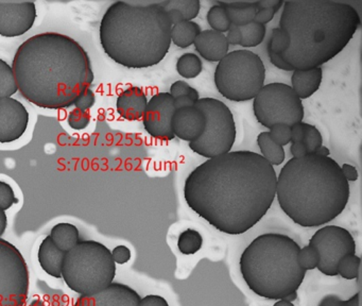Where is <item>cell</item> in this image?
<instances>
[{
  "instance_id": "obj_1",
  "label": "cell",
  "mask_w": 362,
  "mask_h": 306,
  "mask_svg": "<svg viewBox=\"0 0 362 306\" xmlns=\"http://www.w3.org/2000/svg\"><path fill=\"white\" fill-rule=\"evenodd\" d=\"M278 174L259 153L229 151L195 168L185 180L190 210L216 230L241 235L266 216L276 197Z\"/></svg>"
},
{
  "instance_id": "obj_2",
  "label": "cell",
  "mask_w": 362,
  "mask_h": 306,
  "mask_svg": "<svg viewBox=\"0 0 362 306\" xmlns=\"http://www.w3.org/2000/svg\"><path fill=\"white\" fill-rule=\"evenodd\" d=\"M12 70L22 97L47 110L74 105L95 78L86 50L74 38L56 32L36 34L22 43Z\"/></svg>"
},
{
  "instance_id": "obj_3",
  "label": "cell",
  "mask_w": 362,
  "mask_h": 306,
  "mask_svg": "<svg viewBox=\"0 0 362 306\" xmlns=\"http://www.w3.org/2000/svg\"><path fill=\"white\" fill-rule=\"evenodd\" d=\"M361 26L353 6L338 1L284 3L280 28L290 36L282 59L294 70L321 68L343 52Z\"/></svg>"
},
{
  "instance_id": "obj_4",
  "label": "cell",
  "mask_w": 362,
  "mask_h": 306,
  "mask_svg": "<svg viewBox=\"0 0 362 306\" xmlns=\"http://www.w3.org/2000/svg\"><path fill=\"white\" fill-rule=\"evenodd\" d=\"M351 188L331 157L307 155L289 160L278 174L276 196L282 212L303 228L333 222L349 204Z\"/></svg>"
},
{
  "instance_id": "obj_5",
  "label": "cell",
  "mask_w": 362,
  "mask_h": 306,
  "mask_svg": "<svg viewBox=\"0 0 362 306\" xmlns=\"http://www.w3.org/2000/svg\"><path fill=\"white\" fill-rule=\"evenodd\" d=\"M172 25L160 3L116 1L100 20L101 47L123 68H148L164 60L172 46Z\"/></svg>"
},
{
  "instance_id": "obj_6",
  "label": "cell",
  "mask_w": 362,
  "mask_h": 306,
  "mask_svg": "<svg viewBox=\"0 0 362 306\" xmlns=\"http://www.w3.org/2000/svg\"><path fill=\"white\" fill-rule=\"evenodd\" d=\"M300 245L287 235L266 233L256 237L240 257V273L256 295L282 300L298 291L306 271L299 265Z\"/></svg>"
},
{
  "instance_id": "obj_7",
  "label": "cell",
  "mask_w": 362,
  "mask_h": 306,
  "mask_svg": "<svg viewBox=\"0 0 362 306\" xmlns=\"http://www.w3.org/2000/svg\"><path fill=\"white\" fill-rule=\"evenodd\" d=\"M116 264L107 246L95 240H82L65 252L62 279L67 287L80 296L100 293L115 279Z\"/></svg>"
},
{
  "instance_id": "obj_8",
  "label": "cell",
  "mask_w": 362,
  "mask_h": 306,
  "mask_svg": "<svg viewBox=\"0 0 362 306\" xmlns=\"http://www.w3.org/2000/svg\"><path fill=\"white\" fill-rule=\"evenodd\" d=\"M266 80L262 59L250 50L229 52L217 65L215 84L221 96L235 102L255 98Z\"/></svg>"
},
{
  "instance_id": "obj_9",
  "label": "cell",
  "mask_w": 362,
  "mask_h": 306,
  "mask_svg": "<svg viewBox=\"0 0 362 306\" xmlns=\"http://www.w3.org/2000/svg\"><path fill=\"white\" fill-rule=\"evenodd\" d=\"M206 118L204 132L197 141L189 143L195 153L213 159L231 151L236 141V123L229 107L216 98H200L196 103Z\"/></svg>"
},
{
  "instance_id": "obj_10",
  "label": "cell",
  "mask_w": 362,
  "mask_h": 306,
  "mask_svg": "<svg viewBox=\"0 0 362 306\" xmlns=\"http://www.w3.org/2000/svg\"><path fill=\"white\" fill-rule=\"evenodd\" d=\"M253 100L256 119L269 129L278 123L292 127L304 119L303 101L296 96L292 86L285 83L264 85Z\"/></svg>"
},
{
  "instance_id": "obj_11",
  "label": "cell",
  "mask_w": 362,
  "mask_h": 306,
  "mask_svg": "<svg viewBox=\"0 0 362 306\" xmlns=\"http://www.w3.org/2000/svg\"><path fill=\"white\" fill-rule=\"evenodd\" d=\"M29 284L25 257L17 247L0 238V306H25Z\"/></svg>"
},
{
  "instance_id": "obj_12",
  "label": "cell",
  "mask_w": 362,
  "mask_h": 306,
  "mask_svg": "<svg viewBox=\"0 0 362 306\" xmlns=\"http://www.w3.org/2000/svg\"><path fill=\"white\" fill-rule=\"evenodd\" d=\"M309 246L318 251L317 268L329 277L338 275V264L341 259L356 254L355 239L349 231L342 227H323L312 235Z\"/></svg>"
},
{
  "instance_id": "obj_13",
  "label": "cell",
  "mask_w": 362,
  "mask_h": 306,
  "mask_svg": "<svg viewBox=\"0 0 362 306\" xmlns=\"http://www.w3.org/2000/svg\"><path fill=\"white\" fill-rule=\"evenodd\" d=\"M174 97L169 93H158L148 100L142 117L144 128L148 135L160 141H172V119L174 116Z\"/></svg>"
},
{
  "instance_id": "obj_14",
  "label": "cell",
  "mask_w": 362,
  "mask_h": 306,
  "mask_svg": "<svg viewBox=\"0 0 362 306\" xmlns=\"http://www.w3.org/2000/svg\"><path fill=\"white\" fill-rule=\"evenodd\" d=\"M36 7L32 1H0V36L17 38L27 33L36 23Z\"/></svg>"
},
{
  "instance_id": "obj_15",
  "label": "cell",
  "mask_w": 362,
  "mask_h": 306,
  "mask_svg": "<svg viewBox=\"0 0 362 306\" xmlns=\"http://www.w3.org/2000/svg\"><path fill=\"white\" fill-rule=\"evenodd\" d=\"M29 112L14 98H0V144L17 141L27 131Z\"/></svg>"
},
{
  "instance_id": "obj_16",
  "label": "cell",
  "mask_w": 362,
  "mask_h": 306,
  "mask_svg": "<svg viewBox=\"0 0 362 306\" xmlns=\"http://www.w3.org/2000/svg\"><path fill=\"white\" fill-rule=\"evenodd\" d=\"M140 296L126 284L113 283L105 291L91 296H80L73 306H138Z\"/></svg>"
},
{
  "instance_id": "obj_17",
  "label": "cell",
  "mask_w": 362,
  "mask_h": 306,
  "mask_svg": "<svg viewBox=\"0 0 362 306\" xmlns=\"http://www.w3.org/2000/svg\"><path fill=\"white\" fill-rule=\"evenodd\" d=\"M206 125L204 113L197 107H182L174 111L172 119V132L174 137L184 141H197L203 135Z\"/></svg>"
},
{
  "instance_id": "obj_18",
  "label": "cell",
  "mask_w": 362,
  "mask_h": 306,
  "mask_svg": "<svg viewBox=\"0 0 362 306\" xmlns=\"http://www.w3.org/2000/svg\"><path fill=\"white\" fill-rule=\"evenodd\" d=\"M147 105V95L142 87L130 86L118 95L116 110L121 118L137 121L144 117Z\"/></svg>"
},
{
  "instance_id": "obj_19",
  "label": "cell",
  "mask_w": 362,
  "mask_h": 306,
  "mask_svg": "<svg viewBox=\"0 0 362 306\" xmlns=\"http://www.w3.org/2000/svg\"><path fill=\"white\" fill-rule=\"evenodd\" d=\"M198 54L209 62H220L229 54V43L225 33L207 29L201 31L194 43Z\"/></svg>"
},
{
  "instance_id": "obj_20",
  "label": "cell",
  "mask_w": 362,
  "mask_h": 306,
  "mask_svg": "<svg viewBox=\"0 0 362 306\" xmlns=\"http://www.w3.org/2000/svg\"><path fill=\"white\" fill-rule=\"evenodd\" d=\"M322 68L294 70L292 76V89L303 101L318 92L322 84Z\"/></svg>"
},
{
  "instance_id": "obj_21",
  "label": "cell",
  "mask_w": 362,
  "mask_h": 306,
  "mask_svg": "<svg viewBox=\"0 0 362 306\" xmlns=\"http://www.w3.org/2000/svg\"><path fill=\"white\" fill-rule=\"evenodd\" d=\"M65 252L60 250L52 242V237L43 239L38 247V259L43 270L50 277L61 279L62 277V265Z\"/></svg>"
},
{
  "instance_id": "obj_22",
  "label": "cell",
  "mask_w": 362,
  "mask_h": 306,
  "mask_svg": "<svg viewBox=\"0 0 362 306\" xmlns=\"http://www.w3.org/2000/svg\"><path fill=\"white\" fill-rule=\"evenodd\" d=\"M50 236L52 237L54 245L64 252L74 248L80 242V233L78 228L68 222H60L52 227Z\"/></svg>"
},
{
  "instance_id": "obj_23",
  "label": "cell",
  "mask_w": 362,
  "mask_h": 306,
  "mask_svg": "<svg viewBox=\"0 0 362 306\" xmlns=\"http://www.w3.org/2000/svg\"><path fill=\"white\" fill-rule=\"evenodd\" d=\"M201 27L199 24L193 22H182L178 25L172 26V43L180 48H188L189 46L194 45L197 36L201 33Z\"/></svg>"
},
{
  "instance_id": "obj_24",
  "label": "cell",
  "mask_w": 362,
  "mask_h": 306,
  "mask_svg": "<svg viewBox=\"0 0 362 306\" xmlns=\"http://www.w3.org/2000/svg\"><path fill=\"white\" fill-rule=\"evenodd\" d=\"M258 147L262 152V157L264 158L270 165L278 166L284 163L286 153L284 147L274 143L270 139L269 132H262L257 137Z\"/></svg>"
},
{
  "instance_id": "obj_25",
  "label": "cell",
  "mask_w": 362,
  "mask_h": 306,
  "mask_svg": "<svg viewBox=\"0 0 362 306\" xmlns=\"http://www.w3.org/2000/svg\"><path fill=\"white\" fill-rule=\"evenodd\" d=\"M203 64L197 54H184L176 62V72L185 79H194L202 72Z\"/></svg>"
},
{
  "instance_id": "obj_26",
  "label": "cell",
  "mask_w": 362,
  "mask_h": 306,
  "mask_svg": "<svg viewBox=\"0 0 362 306\" xmlns=\"http://www.w3.org/2000/svg\"><path fill=\"white\" fill-rule=\"evenodd\" d=\"M160 5L166 11L168 10H178L182 13L185 22H193L198 16L201 9V3L199 0H167L162 1Z\"/></svg>"
},
{
  "instance_id": "obj_27",
  "label": "cell",
  "mask_w": 362,
  "mask_h": 306,
  "mask_svg": "<svg viewBox=\"0 0 362 306\" xmlns=\"http://www.w3.org/2000/svg\"><path fill=\"white\" fill-rule=\"evenodd\" d=\"M203 246V237L194 229H187L179 236L178 248L184 255H194L201 250Z\"/></svg>"
},
{
  "instance_id": "obj_28",
  "label": "cell",
  "mask_w": 362,
  "mask_h": 306,
  "mask_svg": "<svg viewBox=\"0 0 362 306\" xmlns=\"http://www.w3.org/2000/svg\"><path fill=\"white\" fill-rule=\"evenodd\" d=\"M17 91L12 66L3 59H0V98H11Z\"/></svg>"
},
{
  "instance_id": "obj_29",
  "label": "cell",
  "mask_w": 362,
  "mask_h": 306,
  "mask_svg": "<svg viewBox=\"0 0 362 306\" xmlns=\"http://www.w3.org/2000/svg\"><path fill=\"white\" fill-rule=\"evenodd\" d=\"M240 31H241V36H243L240 46L251 48L257 47L264 42L267 29H266V26L252 22L249 25L240 28Z\"/></svg>"
},
{
  "instance_id": "obj_30",
  "label": "cell",
  "mask_w": 362,
  "mask_h": 306,
  "mask_svg": "<svg viewBox=\"0 0 362 306\" xmlns=\"http://www.w3.org/2000/svg\"><path fill=\"white\" fill-rule=\"evenodd\" d=\"M207 23L211 26V30L220 33L229 31L232 25L227 9L219 3L213 6L207 12Z\"/></svg>"
},
{
  "instance_id": "obj_31",
  "label": "cell",
  "mask_w": 362,
  "mask_h": 306,
  "mask_svg": "<svg viewBox=\"0 0 362 306\" xmlns=\"http://www.w3.org/2000/svg\"><path fill=\"white\" fill-rule=\"evenodd\" d=\"M361 266V259L356 254L343 257L338 264V275L345 280L358 279Z\"/></svg>"
},
{
  "instance_id": "obj_32",
  "label": "cell",
  "mask_w": 362,
  "mask_h": 306,
  "mask_svg": "<svg viewBox=\"0 0 362 306\" xmlns=\"http://www.w3.org/2000/svg\"><path fill=\"white\" fill-rule=\"evenodd\" d=\"M304 139H303L302 143L306 147L308 155H315L317 150L321 146H323L322 135H321L318 128L310 125V123H304Z\"/></svg>"
},
{
  "instance_id": "obj_33",
  "label": "cell",
  "mask_w": 362,
  "mask_h": 306,
  "mask_svg": "<svg viewBox=\"0 0 362 306\" xmlns=\"http://www.w3.org/2000/svg\"><path fill=\"white\" fill-rule=\"evenodd\" d=\"M289 46H290V36L280 27L274 28L270 36L268 50L280 56L289 49Z\"/></svg>"
},
{
  "instance_id": "obj_34",
  "label": "cell",
  "mask_w": 362,
  "mask_h": 306,
  "mask_svg": "<svg viewBox=\"0 0 362 306\" xmlns=\"http://www.w3.org/2000/svg\"><path fill=\"white\" fill-rule=\"evenodd\" d=\"M227 11V15H229V20H231L232 25L236 26V27H245V26L249 25L252 22H254L255 18L256 12H257V8H250V9H229L225 8Z\"/></svg>"
},
{
  "instance_id": "obj_35",
  "label": "cell",
  "mask_w": 362,
  "mask_h": 306,
  "mask_svg": "<svg viewBox=\"0 0 362 306\" xmlns=\"http://www.w3.org/2000/svg\"><path fill=\"white\" fill-rule=\"evenodd\" d=\"M299 265L304 269L305 271L313 270L318 267L319 264V253L316 249L311 246H305L300 249L298 255Z\"/></svg>"
},
{
  "instance_id": "obj_36",
  "label": "cell",
  "mask_w": 362,
  "mask_h": 306,
  "mask_svg": "<svg viewBox=\"0 0 362 306\" xmlns=\"http://www.w3.org/2000/svg\"><path fill=\"white\" fill-rule=\"evenodd\" d=\"M269 135L274 143L282 147L292 143V129L284 123H278L270 128Z\"/></svg>"
},
{
  "instance_id": "obj_37",
  "label": "cell",
  "mask_w": 362,
  "mask_h": 306,
  "mask_svg": "<svg viewBox=\"0 0 362 306\" xmlns=\"http://www.w3.org/2000/svg\"><path fill=\"white\" fill-rule=\"evenodd\" d=\"M169 94L172 95L174 98L180 96H189L195 102H197V101L200 99V95H199L198 91L194 89V87L190 86L188 83L182 80L176 81V82L172 83Z\"/></svg>"
},
{
  "instance_id": "obj_38",
  "label": "cell",
  "mask_w": 362,
  "mask_h": 306,
  "mask_svg": "<svg viewBox=\"0 0 362 306\" xmlns=\"http://www.w3.org/2000/svg\"><path fill=\"white\" fill-rule=\"evenodd\" d=\"M20 200L16 198L15 192L9 183L0 181V208L3 211L9 210Z\"/></svg>"
},
{
  "instance_id": "obj_39",
  "label": "cell",
  "mask_w": 362,
  "mask_h": 306,
  "mask_svg": "<svg viewBox=\"0 0 362 306\" xmlns=\"http://www.w3.org/2000/svg\"><path fill=\"white\" fill-rule=\"evenodd\" d=\"M69 127L74 130H84L91 123V114L89 111H81L78 109L71 111L68 116Z\"/></svg>"
},
{
  "instance_id": "obj_40",
  "label": "cell",
  "mask_w": 362,
  "mask_h": 306,
  "mask_svg": "<svg viewBox=\"0 0 362 306\" xmlns=\"http://www.w3.org/2000/svg\"><path fill=\"white\" fill-rule=\"evenodd\" d=\"M318 306H360V293L347 300H342L335 295H329L321 300Z\"/></svg>"
},
{
  "instance_id": "obj_41",
  "label": "cell",
  "mask_w": 362,
  "mask_h": 306,
  "mask_svg": "<svg viewBox=\"0 0 362 306\" xmlns=\"http://www.w3.org/2000/svg\"><path fill=\"white\" fill-rule=\"evenodd\" d=\"M96 102V96L91 89H87L84 92L79 95L78 98L75 100L74 105L76 109L81 111H89Z\"/></svg>"
},
{
  "instance_id": "obj_42",
  "label": "cell",
  "mask_w": 362,
  "mask_h": 306,
  "mask_svg": "<svg viewBox=\"0 0 362 306\" xmlns=\"http://www.w3.org/2000/svg\"><path fill=\"white\" fill-rule=\"evenodd\" d=\"M111 252L115 264H127L128 261L131 259V250L127 246H123V245L115 247Z\"/></svg>"
},
{
  "instance_id": "obj_43",
  "label": "cell",
  "mask_w": 362,
  "mask_h": 306,
  "mask_svg": "<svg viewBox=\"0 0 362 306\" xmlns=\"http://www.w3.org/2000/svg\"><path fill=\"white\" fill-rule=\"evenodd\" d=\"M138 306H169V303L162 296L148 295L140 298Z\"/></svg>"
},
{
  "instance_id": "obj_44",
  "label": "cell",
  "mask_w": 362,
  "mask_h": 306,
  "mask_svg": "<svg viewBox=\"0 0 362 306\" xmlns=\"http://www.w3.org/2000/svg\"><path fill=\"white\" fill-rule=\"evenodd\" d=\"M276 13H278V12L274 11V10L272 9L257 10L255 18H254V22L260 24V25L266 26V24L270 23V22L273 20Z\"/></svg>"
},
{
  "instance_id": "obj_45",
  "label": "cell",
  "mask_w": 362,
  "mask_h": 306,
  "mask_svg": "<svg viewBox=\"0 0 362 306\" xmlns=\"http://www.w3.org/2000/svg\"><path fill=\"white\" fill-rule=\"evenodd\" d=\"M268 54H269L270 61L276 68H280V70H285V72H294V68L280 56V54H274V52H269L268 50Z\"/></svg>"
},
{
  "instance_id": "obj_46",
  "label": "cell",
  "mask_w": 362,
  "mask_h": 306,
  "mask_svg": "<svg viewBox=\"0 0 362 306\" xmlns=\"http://www.w3.org/2000/svg\"><path fill=\"white\" fill-rule=\"evenodd\" d=\"M225 36H227L229 45L238 46L241 44L243 36H241V31H240L239 27L231 25V27H229V31H227V34Z\"/></svg>"
},
{
  "instance_id": "obj_47",
  "label": "cell",
  "mask_w": 362,
  "mask_h": 306,
  "mask_svg": "<svg viewBox=\"0 0 362 306\" xmlns=\"http://www.w3.org/2000/svg\"><path fill=\"white\" fill-rule=\"evenodd\" d=\"M341 170H342L343 176L347 182H355L357 181L359 174H358L357 168L351 164H343L340 166Z\"/></svg>"
},
{
  "instance_id": "obj_48",
  "label": "cell",
  "mask_w": 362,
  "mask_h": 306,
  "mask_svg": "<svg viewBox=\"0 0 362 306\" xmlns=\"http://www.w3.org/2000/svg\"><path fill=\"white\" fill-rule=\"evenodd\" d=\"M292 129V143H300L304 139V123H298L290 127Z\"/></svg>"
},
{
  "instance_id": "obj_49",
  "label": "cell",
  "mask_w": 362,
  "mask_h": 306,
  "mask_svg": "<svg viewBox=\"0 0 362 306\" xmlns=\"http://www.w3.org/2000/svg\"><path fill=\"white\" fill-rule=\"evenodd\" d=\"M256 3H257L258 10L272 9L278 12L282 6H284L285 1L282 0H262V1H256Z\"/></svg>"
},
{
  "instance_id": "obj_50",
  "label": "cell",
  "mask_w": 362,
  "mask_h": 306,
  "mask_svg": "<svg viewBox=\"0 0 362 306\" xmlns=\"http://www.w3.org/2000/svg\"><path fill=\"white\" fill-rule=\"evenodd\" d=\"M290 152H292L294 159H301V158H304L305 155H308L306 147H305L302 141H300V143H292V147H290Z\"/></svg>"
},
{
  "instance_id": "obj_51",
  "label": "cell",
  "mask_w": 362,
  "mask_h": 306,
  "mask_svg": "<svg viewBox=\"0 0 362 306\" xmlns=\"http://www.w3.org/2000/svg\"><path fill=\"white\" fill-rule=\"evenodd\" d=\"M174 99V107L176 111L182 109V107H193L196 103L189 96H180Z\"/></svg>"
},
{
  "instance_id": "obj_52",
  "label": "cell",
  "mask_w": 362,
  "mask_h": 306,
  "mask_svg": "<svg viewBox=\"0 0 362 306\" xmlns=\"http://www.w3.org/2000/svg\"><path fill=\"white\" fill-rule=\"evenodd\" d=\"M167 14H168L169 20H170V23H172V26L178 25V24L185 22L182 13H181L180 11H178V10H168Z\"/></svg>"
},
{
  "instance_id": "obj_53",
  "label": "cell",
  "mask_w": 362,
  "mask_h": 306,
  "mask_svg": "<svg viewBox=\"0 0 362 306\" xmlns=\"http://www.w3.org/2000/svg\"><path fill=\"white\" fill-rule=\"evenodd\" d=\"M8 226V217L5 211L0 208V237L3 236V233L6 232V229Z\"/></svg>"
},
{
  "instance_id": "obj_54",
  "label": "cell",
  "mask_w": 362,
  "mask_h": 306,
  "mask_svg": "<svg viewBox=\"0 0 362 306\" xmlns=\"http://www.w3.org/2000/svg\"><path fill=\"white\" fill-rule=\"evenodd\" d=\"M316 155H320V157L327 158L331 155V151H329V148L325 147V146H321V147L317 150Z\"/></svg>"
},
{
  "instance_id": "obj_55",
  "label": "cell",
  "mask_w": 362,
  "mask_h": 306,
  "mask_svg": "<svg viewBox=\"0 0 362 306\" xmlns=\"http://www.w3.org/2000/svg\"><path fill=\"white\" fill-rule=\"evenodd\" d=\"M296 299H298V291H294V293H289V295H287L286 297H285L282 300L292 303V302L296 301Z\"/></svg>"
},
{
  "instance_id": "obj_56",
  "label": "cell",
  "mask_w": 362,
  "mask_h": 306,
  "mask_svg": "<svg viewBox=\"0 0 362 306\" xmlns=\"http://www.w3.org/2000/svg\"><path fill=\"white\" fill-rule=\"evenodd\" d=\"M273 306H294V304L290 302L285 301V300H278Z\"/></svg>"
}]
</instances>
